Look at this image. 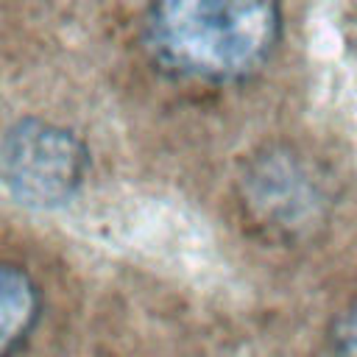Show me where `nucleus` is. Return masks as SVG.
Wrapping results in <instances>:
<instances>
[{"label":"nucleus","mask_w":357,"mask_h":357,"mask_svg":"<svg viewBox=\"0 0 357 357\" xmlns=\"http://www.w3.org/2000/svg\"><path fill=\"white\" fill-rule=\"evenodd\" d=\"M153 59L173 75L231 84L254 75L282 36L279 0H148Z\"/></svg>","instance_id":"nucleus-1"},{"label":"nucleus","mask_w":357,"mask_h":357,"mask_svg":"<svg viewBox=\"0 0 357 357\" xmlns=\"http://www.w3.org/2000/svg\"><path fill=\"white\" fill-rule=\"evenodd\" d=\"M39 321V290L14 262L0 259V357H11Z\"/></svg>","instance_id":"nucleus-4"},{"label":"nucleus","mask_w":357,"mask_h":357,"mask_svg":"<svg viewBox=\"0 0 357 357\" xmlns=\"http://www.w3.org/2000/svg\"><path fill=\"white\" fill-rule=\"evenodd\" d=\"M251 218L276 234H304L324 218V184L290 151H268L243 176Z\"/></svg>","instance_id":"nucleus-3"},{"label":"nucleus","mask_w":357,"mask_h":357,"mask_svg":"<svg viewBox=\"0 0 357 357\" xmlns=\"http://www.w3.org/2000/svg\"><path fill=\"white\" fill-rule=\"evenodd\" d=\"M329 340L335 357H357V298L349 301L332 321Z\"/></svg>","instance_id":"nucleus-5"},{"label":"nucleus","mask_w":357,"mask_h":357,"mask_svg":"<svg viewBox=\"0 0 357 357\" xmlns=\"http://www.w3.org/2000/svg\"><path fill=\"white\" fill-rule=\"evenodd\" d=\"M89 153L70 131L47 120H20L0 142V176L33 206L67 204L86 178Z\"/></svg>","instance_id":"nucleus-2"}]
</instances>
